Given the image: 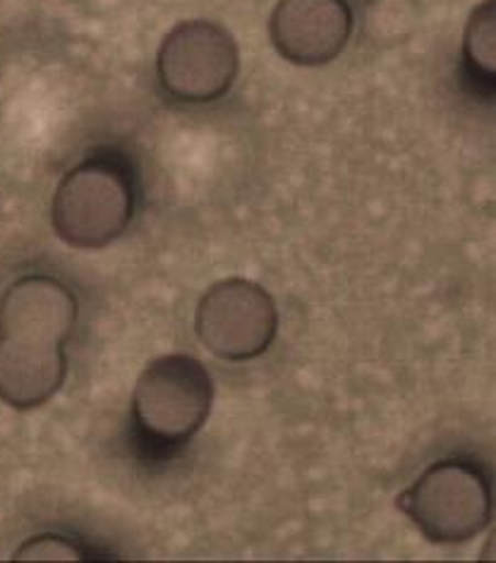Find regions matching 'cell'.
Instances as JSON below:
<instances>
[{
  "label": "cell",
  "instance_id": "3",
  "mask_svg": "<svg viewBox=\"0 0 496 563\" xmlns=\"http://www.w3.org/2000/svg\"><path fill=\"white\" fill-rule=\"evenodd\" d=\"M217 398L213 377L195 355L154 357L132 388L130 439L146 461H170L202 432Z\"/></svg>",
  "mask_w": 496,
  "mask_h": 563
},
{
  "label": "cell",
  "instance_id": "9",
  "mask_svg": "<svg viewBox=\"0 0 496 563\" xmlns=\"http://www.w3.org/2000/svg\"><path fill=\"white\" fill-rule=\"evenodd\" d=\"M15 561H113L118 554L109 552V549H101L97 544H89L87 540L73 538V534L63 532H38L26 538L15 552H12Z\"/></svg>",
  "mask_w": 496,
  "mask_h": 563
},
{
  "label": "cell",
  "instance_id": "5",
  "mask_svg": "<svg viewBox=\"0 0 496 563\" xmlns=\"http://www.w3.org/2000/svg\"><path fill=\"white\" fill-rule=\"evenodd\" d=\"M240 73V48L228 26L183 20L156 51V82L168 99L205 106L223 99Z\"/></svg>",
  "mask_w": 496,
  "mask_h": 563
},
{
  "label": "cell",
  "instance_id": "6",
  "mask_svg": "<svg viewBox=\"0 0 496 563\" xmlns=\"http://www.w3.org/2000/svg\"><path fill=\"white\" fill-rule=\"evenodd\" d=\"M274 295L257 280L231 276L211 284L195 310V333L207 351L225 362H250L269 353L278 336Z\"/></svg>",
  "mask_w": 496,
  "mask_h": 563
},
{
  "label": "cell",
  "instance_id": "7",
  "mask_svg": "<svg viewBox=\"0 0 496 563\" xmlns=\"http://www.w3.org/2000/svg\"><path fill=\"white\" fill-rule=\"evenodd\" d=\"M355 15L348 0H278L269 15V42L298 68H324L351 42Z\"/></svg>",
  "mask_w": 496,
  "mask_h": 563
},
{
  "label": "cell",
  "instance_id": "2",
  "mask_svg": "<svg viewBox=\"0 0 496 563\" xmlns=\"http://www.w3.org/2000/svg\"><path fill=\"white\" fill-rule=\"evenodd\" d=\"M140 170L115 144H101L65 173L51 199V228L73 250H103L128 233L140 207Z\"/></svg>",
  "mask_w": 496,
  "mask_h": 563
},
{
  "label": "cell",
  "instance_id": "8",
  "mask_svg": "<svg viewBox=\"0 0 496 563\" xmlns=\"http://www.w3.org/2000/svg\"><path fill=\"white\" fill-rule=\"evenodd\" d=\"M461 68L467 82L487 99L496 89V0H482L463 30Z\"/></svg>",
  "mask_w": 496,
  "mask_h": 563
},
{
  "label": "cell",
  "instance_id": "1",
  "mask_svg": "<svg viewBox=\"0 0 496 563\" xmlns=\"http://www.w3.org/2000/svg\"><path fill=\"white\" fill-rule=\"evenodd\" d=\"M79 300L60 276L32 272L0 292V404L36 410L56 396L70 372L68 345Z\"/></svg>",
  "mask_w": 496,
  "mask_h": 563
},
{
  "label": "cell",
  "instance_id": "4",
  "mask_svg": "<svg viewBox=\"0 0 496 563\" xmlns=\"http://www.w3.org/2000/svg\"><path fill=\"white\" fill-rule=\"evenodd\" d=\"M396 506L427 542L467 544L494 520V475L477 455H444L396 496Z\"/></svg>",
  "mask_w": 496,
  "mask_h": 563
}]
</instances>
